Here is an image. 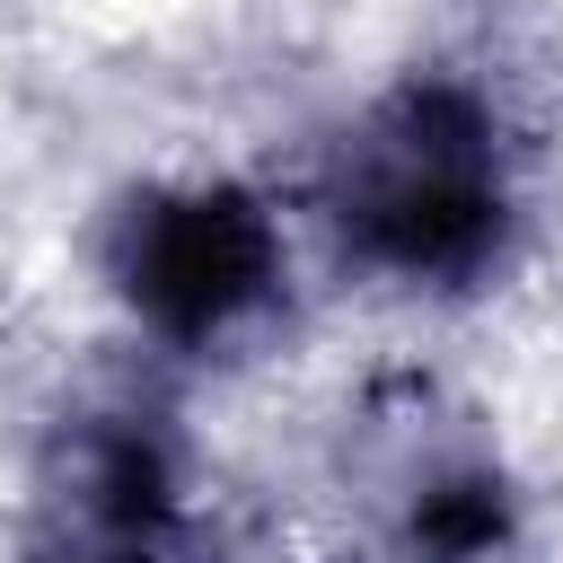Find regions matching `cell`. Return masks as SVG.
Returning <instances> with one entry per match:
<instances>
[{
	"instance_id": "cell-1",
	"label": "cell",
	"mask_w": 563,
	"mask_h": 563,
	"mask_svg": "<svg viewBox=\"0 0 563 563\" xmlns=\"http://www.w3.org/2000/svg\"><path fill=\"white\" fill-rule=\"evenodd\" d=\"M317 220L334 255L405 299H466L510 273L528 229V167L501 97L422 62L387 79L317 158Z\"/></svg>"
},
{
	"instance_id": "cell-2",
	"label": "cell",
	"mask_w": 563,
	"mask_h": 563,
	"mask_svg": "<svg viewBox=\"0 0 563 563\" xmlns=\"http://www.w3.org/2000/svg\"><path fill=\"white\" fill-rule=\"evenodd\" d=\"M97 273L132 334L220 361L290 308V229L246 176H150L106 211Z\"/></svg>"
},
{
	"instance_id": "cell-3",
	"label": "cell",
	"mask_w": 563,
	"mask_h": 563,
	"mask_svg": "<svg viewBox=\"0 0 563 563\" xmlns=\"http://www.w3.org/2000/svg\"><path fill=\"white\" fill-rule=\"evenodd\" d=\"M26 563H202L185 449L158 413L106 405L79 413L53 449V528Z\"/></svg>"
},
{
	"instance_id": "cell-4",
	"label": "cell",
	"mask_w": 563,
	"mask_h": 563,
	"mask_svg": "<svg viewBox=\"0 0 563 563\" xmlns=\"http://www.w3.org/2000/svg\"><path fill=\"white\" fill-rule=\"evenodd\" d=\"M378 537L396 563H510L528 545V493L475 431H405L378 475Z\"/></svg>"
}]
</instances>
